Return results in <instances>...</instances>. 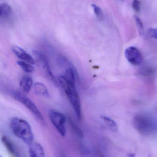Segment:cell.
Masks as SVG:
<instances>
[{
  "instance_id": "cell-18",
  "label": "cell",
  "mask_w": 157,
  "mask_h": 157,
  "mask_svg": "<svg viewBox=\"0 0 157 157\" xmlns=\"http://www.w3.org/2000/svg\"><path fill=\"white\" fill-rule=\"evenodd\" d=\"M81 156L82 157H94L91 152L84 147H82L81 148Z\"/></svg>"
},
{
  "instance_id": "cell-20",
  "label": "cell",
  "mask_w": 157,
  "mask_h": 157,
  "mask_svg": "<svg viewBox=\"0 0 157 157\" xmlns=\"http://www.w3.org/2000/svg\"><path fill=\"white\" fill-rule=\"evenodd\" d=\"M135 20L136 25H137V27L139 29V31H140V32H142L143 29V24L142 21L139 17H135Z\"/></svg>"
},
{
  "instance_id": "cell-13",
  "label": "cell",
  "mask_w": 157,
  "mask_h": 157,
  "mask_svg": "<svg viewBox=\"0 0 157 157\" xmlns=\"http://www.w3.org/2000/svg\"><path fill=\"white\" fill-rule=\"evenodd\" d=\"M12 8L10 5L6 3L0 4V17L6 18L8 17L12 13Z\"/></svg>"
},
{
  "instance_id": "cell-3",
  "label": "cell",
  "mask_w": 157,
  "mask_h": 157,
  "mask_svg": "<svg viewBox=\"0 0 157 157\" xmlns=\"http://www.w3.org/2000/svg\"><path fill=\"white\" fill-rule=\"evenodd\" d=\"M58 82L61 86L67 96L68 100L72 106L77 119L81 121L82 119V109L79 95L76 88V85L67 83L62 75L58 77Z\"/></svg>"
},
{
  "instance_id": "cell-4",
  "label": "cell",
  "mask_w": 157,
  "mask_h": 157,
  "mask_svg": "<svg viewBox=\"0 0 157 157\" xmlns=\"http://www.w3.org/2000/svg\"><path fill=\"white\" fill-rule=\"evenodd\" d=\"M12 96L16 100L19 101L26 107L41 124L43 125L46 124L43 116L31 100L29 99L26 95L19 92H13Z\"/></svg>"
},
{
  "instance_id": "cell-16",
  "label": "cell",
  "mask_w": 157,
  "mask_h": 157,
  "mask_svg": "<svg viewBox=\"0 0 157 157\" xmlns=\"http://www.w3.org/2000/svg\"><path fill=\"white\" fill-rule=\"evenodd\" d=\"M92 6L98 19L99 21H103L104 20V15L100 7L95 4H92Z\"/></svg>"
},
{
  "instance_id": "cell-6",
  "label": "cell",
  "mask_w": 157,
  "mask_h": 157,
  "mask_svg": "<svg viewBox=\"0 0 157 157\" xmlns=\"http://www.w3.org/2000/svg\"><path fill=\"white\" fill-rule=\"evenodd\" d=\"M49 116L51 121L55 126L59 133L62 136H65L66 129L65 125V118L64 115L55 110L51 109L49 112Z\"/></svg>"
},
{
  "instance_id": "cell-2",
  "label": "cell",
  "mask_w": 157,
  "mask_h": 157,
  "mask_svg": "<svg viewBox=\"0 0 157 157\" xmlns=\"http://www.w3.org/2000/svg\"><path fill=\"white\" fill-rule=\"evenodd\" d=\"M11 130L14 134L29 145L33 142V134L30 125L26 120L21 118H13L10 121Z\"/></svg>"
},
{
  "instance_id": "cell-21",
  "label": "cell",
  "mask_w": 157,
  "mask_h": 157,
  "mask_svg": "<svg viewBox=\"0 0 157 157\" xmlns=\"http://www.w3.org/2000/svg\"><path fill=\"white\" fill-rule=\"evenodd\" d=\"M148 35L151 37L153 38L157 39V29H156L151 28L148 30Z\"/></svg>"
},
{
  "instance_id": "cell-15",
  "label": "cell",
  "mask_w": 157,
  "mask_h": 157,
  "mask_svg": "<svg viewBox=\"0 0 157 157\" xmlns=\"http://www.w3.org/2000/svg\"><path fill=\"white\" fill-rule=\"evenodd\" d=\"M17 64L24 72L27 73L33 72L35 70L34 67L32 66V64L24 61H17Z\"/></svg>"
},
{
  "instance_id": "cell-22",
  "label": "cell",
  "mask_w": 157,
  "mask_h": 157,
  "mask_svg": "<svg viewBox=\"0 0 157 157\" xmlns=\"http://www.w3.org/2000/svg\"><path fill=\"white\" fill-rule=\"evenodd\" d=\"M128 157H135V154L134 153H131V154H129L128 155Z\"/></svg>"
},
{
  "instance_id": "cell-11",
  "label": "cell",
  "mask_w": 157,
  "mask_h": 157,
  "mask_svg": "<svg viewBox=\"0 0 157 157\" xmlns=\"http://www.w3.org/2000/svg\"><path fill=\"white\" fill-rule=\"evenodd\" d=\"M35 93L38 96L48 97L49 92L48 88L45 85L41 82H36L33 86Z\"/></svg>"
},
{
  "instance_id": "cell-5",
  "label": "cell",
  "mask_w": 157,
  "mask_h": 157,
  "mask_svg": "<svg viewBox=\"0 0 157 157\" xmlns=\"http://www.w3.org/2000/svg\"><path fill=\"white\" fill-rule=\"evenodd\" d=\"M32 53L35 58L34 59L35 62L37 61L39 66L45 71V72L51 80L52 81L53 84L56 86H59L60 84L53 74L51 69L50 67L49 60L46 56L38 51L33 50L32 51Z\"/></svg>"
},
{
  "instance_id": "cell-17",
  "label": "cell",
  "mask_w": 157,
  "mask_h": 157,
  "mask_svg": "<svg viewBox=\"0 0 157 157\" xmlns=\"http://www.w3.org/2000/svg\"><path fill=\"white\" fill-rule=\"evenodd\" d=\"M70 123L71 127L73 130L74 132L79 137L83 138L84 136V133H83V131L80 129V128L77 124H76L71 119L70 120Z\"/></svg>"
},
{
  "instance_id": "cell-24",
  "label": "cell",
  "mask_w": 157,
  "mask_h": 157,
  "mask_svg": "<svg viewBox=\"0 0 157 157\" xmlns=\"http://www.w3.org/2000/svg\"><path fill=\"white\" fill-rule=\"evenodd\" d=\"M0 157H3L2 156H1V155H0Z\"/></svg>"
},
{
  "instance_id": "cell-14",
  "label": "cell",
  "mask_w": 157,
  "mask_h": 157,
  "mask_svg": "<svg viewBox=\"0 0 157 157\" xmlns=\"http://www.w3.org/2000/svg\"><path fill=\"white\" fill-rule=\"evenodd\" d=\"M2 141L10 154L14 155L15 156H17V154L16 152V150H15L13 144L9 139L7 138V137L5 136H2Z\"/></svg>"
},
{
  "instance_id": "cell-23",
  "label": "cell",
  "mask_w": 157,
  "mask_h": 157,
  "mask_svg": "<svg viewBox=\"0 0 157 157\" xmlns=\"http://www.w3.org/2000/svg\"><path fill=\"white\" fill-rule=\"evenodd\" d=\"M100 157H105L103 156V155H101V156H100Z\"/></svg>"
},
{
  "instance_id": "cell-1",
  "label": "cell",
  "mask_w": 157,
  "mask_h": 157,
  "mask_svg": "<svg viewBox=\"0 0 157 157\" xmlns=\"http://www.w3.org/2000/svg\"><path fill=\"white\" fill-rule=\"evenodd\" d=\"M133 124L135 128L143 135H151L156 132V121L149 113H138L134 117Z\"/></svg>"
},
{
  "instance_id": "cell-10",
  "label": "cell",
  "mask_w": 157,
  "mask_h": 157,
  "mask_svg": "<svg viewBox=\"0 0 157 157\" xmlns=\"http://www.w3.org/2000/svg\"><path fill=\"white\" fill-rule=\"evenodd\" d=\"M33 85V80L30 76L25 75L21 78L19 86L23 92L28 93L30 91Z\"/></svg>"
},
{
  "instance_id": "cell-9",
  "label": "cell",
  "mask_w": 157,
  "mask_h": 157,
  "mask_svg": "<svg viewBox=\"0 0 157 157\" xmlns=\"http://www.w3.org/2000/svg\"><path fill=\"white\" fill-rule=\"evenodd\" d=\"M29 157H45V152L42 146L37 142L29 144Z\"/></svg>"
},
{
  "instance_id": "cell-12",
  "label": "cell",
  "mask_w": 157,
  "mask_h": 157,
  "mask_svg": "<svg viewBox=\"0 0 157 157\" xmlns=\"http://www.w3.org/2000/svg\"><path fill=\"white\" fill-rule=\"evenodd\" d=\"M100 118L112 131L113 132H117L118 131V125L113 120L104 115L100 116Z\"/></svg>"
},
{
  "instance_id": "cell-7",
  "label": "cell",
  "mask_w": 157,
  "mask_h": 157,
  "mask_svg": "<svg viewBox=\"0 0 157 157\" xmlns=\"http://www.w3.org/2000/svg\"><path fill=\"white\" fill-rule=\"evenodd\" d=\"M125 56L129 63L134 66L142 64L143 57L141 52L134 47H130L125 51Z\"/></svg>"
},
{
  "instance_id": "cell-26",
  "label": "cell",
  "mask_w": 157,
  "mask_h": 157,
  "mask_svg": "<svg viewBox=\"0 0 157 157\" xmlns=\"http://www.w3.org/2000/svg\"><path fill=\"white\" fill-rule=\"evenodd\" d=\"M0 15H1V14H0Z\"/></svg>"
},
{
  "instance_id": "cell-8",
  "label": "cell",
  "mask_w": 157,
  "mask_h": 157,
  "mask_svg": "<svg viewBox=\"0 0 157 157\" xmlns=\"http://www.w3.org/2000/svg\"><path fill=\"white\" fill-rule=\"evenodd\" d=\"M12 50L15 55L19 59L28 63L32 65L36 63V62L34 58L28 54L22 48L15 46L12 48Z\"/></svg>"
},
{
  "instance_id": "cell-25",
  "label": "cell",
  "mask_w": 157,
  "mask_h": 157,
  "mask_svg": "<svg viewBox=\"0 0 157 157\" xmlns=\"http://www.w3.org/2000/svg\"><path fill=\"white\" fill-rule=\"evenodd\" d=\"M122 1H124V0H122Z\"/></svg>"
},
{
  "instance_id": "cell-19",
  "label": "cell",
  "mask_w": 157,
  "mask_h": 157,
  "mask_svg": "<svg viewBox=\"0 0 157 157\" xmlns=\"http://www.w3.org/2000/svg\"><path fill=\"white\" fill-rule=\"evenodd\" d=\"M133 8L136 12H139L141 9V4L138 0H134L132 3Z\"/></svg>"
}]
</instances>
